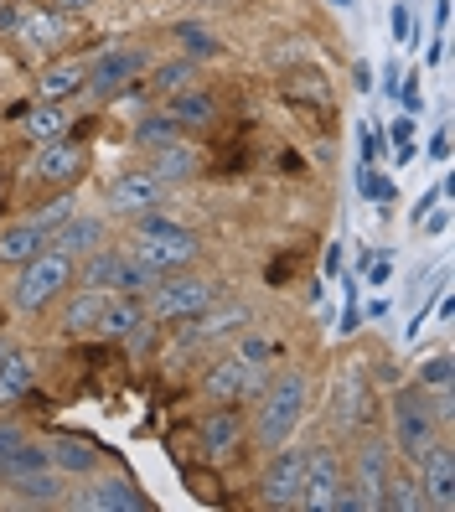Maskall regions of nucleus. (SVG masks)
I'll use <instances>...</instances> for the list:
<instances>
[{"mask_svg":"<svg viewBox=\"0 0 455 512\" xmlns=\"http://www.w3.org/2000/svg\"><path fill=\"white\" fill-rule=\"evenodd\" d=\"M306 409H311V378L300 373V368H285L275 383L264 388V409H259V419H254V440H259V450H275V445L295 440V430H300V419H306Z\"/></svg>","mask_w":455,"mask_h":512,"instance_id":"obj_1","label":"nucleus"},{"mask_svg":"<svg viewBox=\"0 0 455 512\" xmlns=\"http://www.w3.org/2000/svg\"><path fill=\"white\" fill-rule=\"evenodd\" d=\"M202 254L197 233L181 228L161 213H145L135 218V238H130V259H140L150 275H171V269H187L192 259Z\"/></svg>","mask_w":455,"mask_h":512,"instance_id":"obj_2","label":"nucleus"},{"mask_svg":"<svg viewBox=\"0 0 455 512\" xmlns=\"http://www.w3.org/2000/svg\"><path fill=\"white\" fill-rule=\"evenodd\" d=\"M73 259L63 254V249H42V254H32L21 264V275H16V285H11V306L21 311V316H42L52 300H63V290L73 285Z\"/></svg>","mask_w":455,"mask_h":512,"instance_id":"obj_3","label":"nucleus"},{"mask_svg":"<svg viewBox=\"0 0 455 512\" xmlns=\"http://www.w3.org/2000/svg\"><path fill=\"white\" fill-rule=\"evenodd\" d=\"M373 383H368V363H342L331 378V399H326V419L337 435H357L373 425Z\"/></svg>","mask_w":455,"mask_h":512,"instance_id":"obj_4","label":"nucleus"},{"mask_svg":"<svg viewBox=\"0 0 455 512\" xmlns=\"http://www.w3.org/2000/svg\"><path fill=\"white\" fill-rule=\"evenodd\" d=\"M435 430H440V414L424 404L419 388H409V394L393 399V430H388V450H393V456H404L409 466H419L424 450L435 445Z\"/></svg>","mask_w":455,"mask_h":512,"instance_id":"obj_5","label":"nucleus"},{"mask_svg":"<svg viewBox=\"0 0 455 512\" xmlns=\"http://www.w3.org/2000/svg\"><path fill=\"white\" fill-rule=\"evenodd\" d=\"M73 275H78L88 290H119V295H145L150 285L161 280V275H150L140 259L119 254V249H109V244L88 249V254H83V269H73Z\"/></svg>","mask_w":455,"mask_h":512,"instance_id":"obj_6","label":"nucleus"},{"mask_svg":"<svg viewBox=\"0 0 455 512\" xmlns=\"http://www.w3.org/2000/svg\"><path fill=\"white\" fill-rule=\"evenodd\" d=\"M145 295H150L145 311L161 316V321H192V316H202L207 306H218V285L197 280V275H161Z\"/></svg>","mask_w":455,"mask_h":512,"instance_id":"obj_7","label":"nucleus"},{"mask_svg":"<svg viewBox=\"0 0 455 512\" xmlns=\"http://www.w3.org/2000/svg\"><path fill=\"white\" fill-rule=\"evenodd\" d=\"M342 497H347V476H342V461L337 450L326 445H311L306 450V481H300V512H342Z\"/></svg>","mask_w":455,"mask_h":512,"instance_id":"obj_8","label":"nucleus"},{"mask_svg":"<svg viewBox=\"0 0 455 512\" xmlns=\"http://www.w3.org/2000/svg\"><path fill=\"white\" fill-rule=\"evenodd\" d=\"M393 466V450L383 440H368L352 456V481H347V497H342V512H373L383 507V487H388V471Z\"/></svg>","mask_w":455,"mask_h":512,"instance_id":"obj_9","label":"nucleus"},{"mask_svg":"<svg viewBox=\"0 0 455 512\" xmlns=\"http://www.w3.org/2000/svg\"><path fill=\"white\" fill-rule=\"evenodd\" d=\"M300 481H306V450L285 440V445L269 450V466L259 476V497L269 507H295L300 502Z\"/></svg>","mask_w":455,"mask_h":512,"instance_id":"obj_10","label":"nucleus"},{"mask_svg":"<svg viewBox=\"0 0 455 512\" xmlns=\"http://www.w3.org/2000/svg\"><path fill=\"white\" fill-rule=\"evenodd\" d=\"M109 213L114 218H145V213H161V202H166V182L161 176H150V171H119L114 182H109Z\"/></svg>","mask_w":455,"mask_h":512,"instance_id":"obj_11","label":"nucleus"},{"mask_svg":"<svg viewBox=\"0 0 455 512\" xmlns=\"http://www.w3.org/2000/svg\"><path fill=\"white\" fill-rule=\"evenodd\" d=\"M140 73H145V52L140 47H109V52H99V57L83 63V88H94V94L109 99Z\"/></svg>","mask_w":455,"mask_h":512,"instance_id":"obj_12","label":"nucleus"},{"mask_svg":"<svg viewBox=\"0 0 455 512\" xmlns=\"http://www.w3.org/2000/svg\"><path fill=\"white\" fill-rule=\"evenodd\" d=\"M202 388H207L218 404H233V399L254 394V388H264V368H254V363H244L238 352H228V357H218V363L202 373Z\"/></svg>","mask_w":455,"mask_h":512,"instance_id":"obj_13","label":"nucleus"},{"mask_svg":"<svg viewBox=\"0 0 455 512\" xmlns=\"http://www.w3.org/2000/svg\"><path fill=\"white\" fill-rule=\"evenodd\" d=\"M419 492H424V507H440L450 512L455 507V450L450 445H430L419 461Z\"/></svg>","mask_w":455,"mask_h":512,"instance_id":"obj_14","label":"nucleus"},{"mask_svg":"<svg viewBox=\"0 0 455 512\" xmlns=\"http://www.w3.org/2000/svg\"><path fill=\"white\" fill-rule=\"evenodd\" d=\"M83 171V145L78 140H42L37 145V156H32V166H26V176L32 182H68V176H78Z\"/></svg>","mask_w":455,"mask_h":512,"instance_id":"obj_15","label":"nucleus"},{"mask_svg":"<svg viewBox=\"0 0 455 512\" xmlns=\"http://www.w3.org/2000/svg\"><path fill=\"white\" fill-rule=\"evenodd\" d=\"M73 507H83V512H145L150 502H145V492L135 487V481L104 476L99 487H88L83 497H73Z\"/></svg>","mask_w":455,"mask_h":512,"instance_id":"obj_16","label":"nucleus"},{"mask_svg":"<svg viewBox=\"0 0 455 512\" xmlns=\"http://www.w3.org/2000/svg\"><path fill=\"white\" fill-rule=\"evenodd\" d=\"M197 166H202V150L187 145V140H171V145H156V150H150V176H161L166 187L192 182Z\"/></svg>","mask_w":455,"mask_h":512,"instance_id":"obj_17","label":"nucleus"},{"mask_svg":"<svg viewBox=\"0 0 455 512\" xmlns=\"http://www.w3.org/2000/svg\"><path fill=\"white\" fill-rule=\"evenodd\" d=\"M114 290H78L68 306H63V331L68 337H99V321H104V306H109Z\"/></svg>","mask_w":455,"mask_h":512,"instance_id":"obj_18","label":"nucleus"},{"mask_svg":"<svg viewBox=\"0 0 455 512\" xmlns=\"http://www.w3.org/2000/svg\"><path fill=\"white\" fill-rule=\"evenodd\" d=\"M47 461L57 476H88L99 466V445L78 440V435H57V440H47Z\"/></svg>","mask_w":455,"mask_h":512,"instance_id":"obj_19","label":"nucleus"},{"mask_svg":"<svg viewBox=\"0 0 455 512\" xmlns=\"http://www.w3.org/2000/svg\"><path fill=\"white\" fill-rule=\"evenodd\" d=\"M47 244H52V249H63L68 259H83L88 249H99V244H104V218H94V213H73L63 228L47 238Z\"/></svg>","mask_w":455,"mask_h":512,"instance_id":"obj_20","label":"nucleus"},{"mask_svg":"<svg viewBox=\"0 0 455 512\" xmlns=\"http://www.w3.org/2000/svg\"><path fill=\"white\" fill-rule=\"evenodd\" d=\"M32 383H37V368H32V357L6 347V357H0V409H16L26 394H32Z\"/></svg>","mask_w":455,"mask_h":512,"instance_id":"obj_21","label":"nucleus"},{"mask_svg":"<svg viewBox=\"0 0 455 512\" xmlns=\"http://www.w3.org/2000/svg\"><path fill=\"white\" fill-rule=\"evenodd\" d=\"M42 249H47V228H37L32 218L0 228V264H26V259L42 254Z\"/></svg>","mask_w":455,"mask_h":512,"instance_id":"obj_22","label":"nucleus"},{"mask_svg":"<svg viewBox=\"0 0 455 512\" xmlns=\"http://www.w3.org/2000/svg\"><path fill=\"white\" fill-rule=\"evenodd\" d=\"M6 487H11V497L21 507H57V502H63V476H57L52 466L32 471V476H16V481H6Z\"/></svg>","mask_w":455,"mask_h":512,"instance_id":"obj_23","label":"nucleus"},{"mask_svg":"<svg viewBox=\"0 0 455 512\" xmlns=\"http://www.w3.org/2000/svg\"><path fill=\"white\" fill-rule=\"evenodd\" d=\"M197 326H192V342H228V337H238V331L249 326V311L244 306H228V311H202V316H192Z\"/></svg>","mask_w":455,"mask_h":512,"instance_id":"obj_24","label":"nucleus"},{"mask_svg":"<svg viewBox=\"0 0 455 512\" xmlns=\"http://www.w3.org/2000/svg\"><path fill=\"white\" fill-rule=\"evenodd\" d=\"M47 440H16L6 456H0V481H16V476H32V471H47Z\"/></svg>","mask_w":455,"mask_h":512,"instance_id":"obj_25","label":"nucleus"},{"mask_svg":"<svg viewBox=\"0 0 455 512\" xmlns=\"http://www.w3.org/2000/svg\"><path fill=\"white\" fill-rule=\"evenodd\" d=\"M238 440H244V419H238L233 409H212L202 419V450H212V456H228Z\"/></svg>","mask_w":455,"mask_h":512,"instance_id":"obj_26","label":"nucleus"},{"mask_svg":"<svg viewBox=\"0 0 455 512\" xmlns=\"http://www.w3.org/2000/svg\"><path fill=\"white\" fill-rule=\"evenodd\" d=\"M73 94H83V63H52L37 78V99H47V104H63Z\"/></svg>","mask_w":455,"mask_h":512,"instance_id":"obj_27","label":"nucleus"},{"mask_svg":"<svg viewBox=\"0 0 455 512\" xmlns=\"http://www.w3.org/2000/svg\"><path fill=\"white\" fill-rule=\"evenodd\" d=\"M145 311L135 306V295H109V306H104V321H99V337H130V331H140Z\"/></svg>","mask_w":455,"mask_h":512,"instance_id":"obj_28","label":"nucleus"},{"mask_svg":"<svg viewBox=\"0 0 455 512\" xmlns=\"http://www.w3.org/2000/svg\"><path fill=\"white\" fill-rule=\"evenodd\" d=\"M21 130L32 135L37 145H42V140H57V135H68V109H63V104H47V99H42V104H37L32 114L21 119Z\"/></svg>","mask_w":455,"mask_h":512,"instance_id":"obj_29","label":"nucleus"},{"mask_svg":"<svg viewBox=\"0 0 455 512\" xmlns=\"http://www.w3.org/2000/svg\"><path fill=\"white\" fill-rule=\"evenodd\" d=\"M166 114L176 119V125H207V119L218 114V109H212V94H197V88H176Z\"/></svg>","mask_w":455,"mask_h":512,"instance_id":"obj_30","label":"nucleus"},{"mask_svg":"<svg viewBox=\"0 0 455 512\" xmlns=\"http://www.w3.org/2000/svg\"><path fill=\"white\" fill-rule=\"evenodd\" d=\"M171 140H181V125H176L171 114H145L140 125H135V145H145V150L171 145Z\"/></svg>","mask_w":455,"mask_h":512,"instance_id":"obj_31","label":"nucleus"},{"mask_svg":"<svg viewBox=\"0 0 455 512\" xmlns=\"http://www.w3.org/2000/svg\"><path fill=\"white\" fill-rule=\"evenodd\" d=\"M383 507H393V512H419V507H424L419 476H388V487H383Z\"/></svg>","mask_w":455,"mask_h":512,"instance_id":"obj_32","label":"nucleus"},{"mask_svg":"<svg viewBox=\"0 0 455 512\" xmlns=\"http://www.w3.org/2000/svg\"><path fill=\"white\" fill-rule=\"evenodd\" d=\"M21 37H26V47H32V52H47V47L63 42V21H57V16H26L21 21Z\"/></svg>","mask_w":455,"mask_h":512,"instance_id":"obj_33","label":"nucleus"},{"mask_svg":"<svg viewBox=\"0 0 455 512\" xmlns=\"http://www.w3.org/2000/svg\"><path fill=\"white\" fill-rule=\"evenodd\" d=\"M357 187H362V197H368L373 207H388L393 197H399V187H393L388 176H378L373 166H362V171H357Z\"/></svg>","mask_w":455,"mask_h":512,"instance_id":"obj_34","label":"nucleus"},{"mask_svg":"<svg viewBox=\"0 0 455 512\" xmlns=\"http://www.w3.org/2000/svg\"><path fill=\"white\" fill-rule=\"evenodd\" d=\"M73 213H78V202H73V197H57V202H47V207H42V213H32V223H37V228H47V238H52V233L63 228Z\"/></svg>","mask_w":455,"mask_h":512,"instance_id":"obj_35","label":"nucleus"},{"mask_svg":"<svg viewBox=\"0 0 455 512\" xmlns=\"http://www.w3.org/2000/svg\"><path fill=\"white\" fill-rule=\"evenodd\" d=\"M187 78H192V63H166V68H156L150 88H161V94H176V88H187Z\"/></svg>","mask_w":455,"mask_h":512,"instance_id":"obj_36","label":"nucleus"},{"mask_svg":"<svg viewBox=\"0 0 455 512\" xmlns=\"http://www.w3.org/2000/svg\"><path fill=\"white\" fill-rule=\"evenodd\" d=\"M238 357H244V363H254V368H264L269 357H275V342L269 337H238V347H233Z\"/></svg>","mask_w":455,"mask_h":512,"instance_id":"obj_37","label":"nucleus"},{"mask_svg":"<svg viewBox=\"0 0 455 512\" xmlns=\"http://www.w3.org/2000/svg\"><path fill=\"white\" fill-rule=\"evenodd\" d=\"M450 368H455V363H450L445 352H440V357H430V363L419 368V388H450Z\"/></svg>","mask_w":455,"mask_h":512,"instance_id":"obj_38","label":"nucleus"},{"mask_svg":"<svg viewBox=\"0 0 455 512\" xmlns=\"http://www.w3.org/2000/svg\"><path fill=\"white\" fill-rule=\"evenodd\" d=\"M409 83H399V99H404V114H419L424 109V88H419V68L414 73H404Z\"/></svg>","mask_w":455,"mask_h":512,"instance_id":"obj_39","label":"nucleus"},{"mask_svg":"<svg viewBox=\"0 0 455 512\" xmlns=\"http://www.w3.org/2000/svg\"><path fill=\"white\" fill-rule=\"evenodd\" d=\"M388 275H393V254L383 249L378 259H368V269H362V285H388Z\"/></svg>","mask_w":455,"mask_h":512,"instance_id":"obj_40","label":"nucleus"},{"mask_svg":"<svg viewBox=\"0 0 455 512\" xmlns=\"http://www.w3.org/2000/svg\"><path fill=\"white\" fill-rule=\"evenodd\" d=\"M409 32H414V11L399 0V6H393V42H404V47H409Z\"/></svg>","mask_w":455,"mask_h":512,"instance_id":"obj_41","label":"nucleus"},{"mask_svg":"<svg viewBox=\"0 0 455 512\" xmlns=\"http://www.w3.org/2000/svg\"><path fill=\"white\" fill-rule=\"evenodd\" d=\"M181 42H187L192 52H218V42H212L207 32H202V26H181V32H176Z\"/></svg>","mask_w":455,"mask_h":512,"instance_id":"obj_42","label":"nucleus"},{"mask_svg":"<svg viewBox=\"0 0 455 512\" xmlns=\"http://www.w3.org/2000/svg\"><path fill=\"white\" fill-rule=\"evenodd\" d=\"M409 140H414V114L393 119V145H409Z\"/></svg>","mask_w":455,"mask_h":512,"instance_id":"obj_43","label":"nucleus"},{"mask_svg":"<svg viewBox=\"0 0 455 512\" xmlns=\"http://www.w3.org/2000/svg\"><path fill=\"white\" fill-rule=\"evenodd\" d=\"M430 161H450V130H435V140H430Z\"/></svg>","mask_w":455,"mask_h":512,"instance_id":"obj_44","label":"nucleus"},{"mask_svg":"<svg viewBox=\"0 0 455 512\" xmlns=\"http://www.w3.org/2000/svg\"><path fill=\"white\" fill-rule=\"evenodd\" d=\"M21 435H26L21 425H6V419H0V456H6V450H11V445H16Z\"/></svg>","mask_w":455,"mask_h":512,"instance_id":"obj_45","label":"nucleus"},{"mask_svg":"<svg viewBox=\"0 0 455 512\" xmlns=\"http://www.w3.org/2000/svg\"><path fill=\"white\" fill-rule=\"evenodd\" d=\"M388 311H393V306H388V300H383V295H373V300H368V306H362V316H368V321H383Z\"/></svg>","mask_w":455,"mask_h":512,"instance_id":"obj_46","label":"nucleus"},{"mask_svg":"<svg viewBox=\"0 0 455 512\" xmlns=\"http://www.w3.org/2000/svg\"><path fill=\"white\" fill-rule=\"evenodd\" d=\"M435 26H440V32L450 26V0H435Z\"/></svg>","mask_w":455,"mask_h":512,"instance_id":"obj_47","label":"nucleus"},{"mask_svg":"<svg viewBox=\"0 0 455 512\" xmlns=\"http://www.w3.org/2000/svg\"><path fill=\"white\" fill-rule=\"evenodd\" d=\"M430 63H445V32L430 42Z\"/></svg>","mask_w":455,"mask_h":512,"instance_id":"obj_48","label":"nucleus"},{"mask_svg":"<svg viewBox=\"0 0 455 512\" xmlns=\"http://www.w3.org/2000/svg\"><path fill=\"white\" fill-rule=\"evenodd\" d=\"M445 228H450V213H445V207H440V213L430 218V233H445Z\"/></svg>","mask_w":455,"mask_h":512,"instance_id":"obj_49","label":"nucleus"},{"mask_svg":"<svg viewBox=\"0 0 455 512\" xmlns=\"http://www.w3.org/2000/svg\"><path fill=\"white\" fill-rule=\"evenodd\" d=\"M63 6H68V11H78V6H94V0H63Z\"/></svg>","mask_w":455,"mask_h":512,"instance_id":"obj_50","label":"nucleus"},{"mask_svg":"<svg viewBox=\"0 0 455 512\" xmlns=\"http://www.w3.org/2000/svg\"><path fill=\"white\" fill-rule=\"evenodd\" d=\"M331 6H342V11H347V6H352V0H331Z\"/></svg>","mask_w":455,"mask_h":512,"instance_id":"obj_51","label":"nucleus"},{"mask_svg":"<svg viewBox=\"0 0 455 512\" xmlns=\"http://www.w3.org/2000/svg\"><path fill=\"white\" fill-rule=\"evenodd\" d=\"M0 357H6V337H0Z\"/></svg>","mask_w":455,"mask_h":512,"instance_id":"obj_52","label":"nucleus"}]
</instances>
